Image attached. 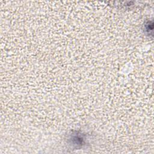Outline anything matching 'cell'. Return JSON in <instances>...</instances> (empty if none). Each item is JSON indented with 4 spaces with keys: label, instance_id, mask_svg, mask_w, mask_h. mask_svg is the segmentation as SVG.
Masks as SVG:
<instances>
[{
    "label": "cell",
    "instance_id": "6da1fadb",
    "mask_svg": "<svg viewBox=\"0 0 154 154\" xmlns=\"http://www.w3.org/2000/svg\"><path fill=\"white\" fill-rule=\"evenodd\" d=\"M70 140H71L73 145L76 147H78V146L82 147L83 145L85 144L84 137L78 134L72 135Z\"/></svg>",
    "mask_w": 154,
    "mask_h": 154
}]
</instances>
